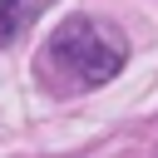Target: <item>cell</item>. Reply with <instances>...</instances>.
I'll return each mask as SVG.
<instances>
[{"instance_id": "cell-1", "label": "cell", "mask_w": 158, "mask_h": 158, "mask_svg": "<svg viewBox=\"0 0 158 158\" xmlns=\"http://www.w3.org/2000/svg\"><path fill=\"white\" fill-rule=\"evenodd\" d=\"M49 54H54L64 69H74L79 84H109V79L123 69V59H128L123 35H114V30L99 25V20H79V15L54 30Z\"/></svg>"}, {"instance_id": "cell-2", "label": "cell", "mask_w": 158, "mask_h": 158, "mask_svg": "<svg viewBox=\"0 0 158 158\" xmlns=\"http://www.w3.org/2000/svg\"><path fill=\"white\" fill-rule=\"evenodd\" d=\"M49 5H54V0H0V44L20 40Z\"/></svg>"}]
</instances>
